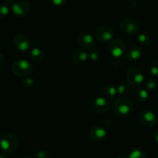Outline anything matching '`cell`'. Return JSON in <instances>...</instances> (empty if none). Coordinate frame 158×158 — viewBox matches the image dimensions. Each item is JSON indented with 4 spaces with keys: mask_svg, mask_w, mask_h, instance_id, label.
Instances as JSON below:
<instances>
[{
    "mask_svg": "<svg viewBox=\"0 0 158 158\" xmlns=\"http://www.w3.org/2000/svg\"><path fill=\"white\" fill-rule=\"evenodd\" d=\"M114 113L121 118H127L130 116L133 112V103L130 98L120 97L114 100L112 105Z\"/></svg>",
    "mask_w": 158,
    "mask_h": 158,
    "instance_id": "cell-1",
    "label": "cell"
},
{
    "mask_svg": "<svg viewBox=\"0 0 158 158\" xmlns=\"http://www.w3.org/2000/svg\"><path fill=\"white\" fill-rule=\"evenodd\" d=\"M19 147V140L17 136L13 133H6L0 140V147L5 153H12L16 151Z\"/></svg>",
    "mask_w": 158,
    "mask_h": 158,
    "instance_id": "cell-2",
    "label": "cell"
},
{
    "mask_svg": "<svg viewBox=\"0 0 158 158\" xmlns=\"http://www.w3.org/2000/svg\"><path fill=\"white\" fill-rule=\"evenodd\" d=\"M33 71V68L31 64L24 59L15 61L12 67V71L17 77H28Z\"/></svg>",
    "mask_w": 158,
    "mask_h": 158,
    "instance_id": "cell-3",
    "label": "cell"
},
{
    "mask_svg": "<svg viewBox=\"0 0 158 158\" xmlns=\"http://www.w3.org/2000/svg\"><path fill=\"white\" fill-rule=\"evenodd\" d=\"M120 30L128 36H135L139 32V24L131 18H124L119 23Z\"/></svg>",
    "mask_w": 158,
    "mask_h": 158,
    "instance_id": "cell-4",
    "label": "cell"
},
{
    "mask_svg": "<svg viewBox=\"0 0 158 158\" xmlns=\"http://www.w3.org/2000/svg\"><path fill=\"white\" fill-rule=\"evenodd\" d=\"M127 78L129 85L134 87H138L143 83L144 77L139 69L135 67L130 68L127 71Z\"/></svg>",
    "mask_w": 158,
    "mask_h": 158,
    "instance_id": "cell-5",
    "label": "cell"
},
{
    "mask_svg": "<svg viewBox=\"0 0 158 158\" xmlns=\"http://www.w3.org/2000/svg\"><path fill=\"white\" fill-rule=\"evenodd\" d=\"M139 122L145 127H153L157 123V117L151 110L144 109L138 115Z\"/></svg>",
    "mask_w": 158,
    "mask_h": 158,
    "instance_id": "cell-6",
    "label": "cell"
},
{
    "mask_svg": "<svg viewBox=\"0 0 158 158\" xmlns=\"http://www.w3.org/2000/svg\"><path fill=\"white\" fill-rule=\"evenodd\" d=\"M109 53L115 58H119L125 54L127 45L124 40L121 39H115L109 44Z\"/></svg>",
    "mask_w": 158,
    "mask_h": 158,
    "instance_id": "cell-7",
    "label": "cell"
},
{
    "mask_svg": "<svg viewBox=\"0 0 158 158\" xmlns=\"http://www.w3.org/2000/svg\"><path fill=\"white\" fill-rule=\"evenodd\" d=\"M114 35H115V31H114L113 28L110 26L107 25L98 27L96 30V33H95L97 39L102 43L112 41V38L114 37Z\"/></svg>",
    "mask_w": 158,
    "mask_h": 158,
    "instance_id": "cell-8",
    "label": "cell"
},
{
    "mask_svg": "<svg viewBox=\"0 0 158 158\" xmlns=\"http://www.w3.org/2000/svg\"><path fill=\"white\" fill-rule=\"evenodd\" d=\"M12 12L16 17H24L30 13V6L26 1H19L12 6Z\"/></svg>",
    "mask_w": 158,
    "mask_h": 158,
    "instance_id": "cell-9",
    "label": "cell"
},
{
    "mask_svg": "<svg viewBox=\"0 0 158 158\" xmlns=\"http://www.w3.org/2000/svg\"><path fill=\"white\" fill-rule=\"evenodd\" d=\"M13 44L15 48L19 51H26L29 50V48L31 46V40L27 35L18 34L14 37Z\"/></svg>",
    "mask_w": 158,
    "mask_h": 158,
    "instance_id": "cell-10",
    "label": "cell"
},
{
    "mask_svg": "<svg viewBox=\"0 0 158 158\" xmlns=\"http://www.w3.org/2000/svg\"><path fill=\"white\" fill-rule=\"evenodd\" d=\"M77 41H78V44L85 49H92L95 45L93 36L89 33H81L79 35Z\"/></svg>",
    "mask_w": 158,
    "mask_h": 158,
    "instance_id": "cell-11",
    "label": "cell"
},
{
    "mask_svg": "<svg viewBox=\"0 0 158 158\" xmlns=\"http://www.w3.org/2000/svg\"><path fill=\"white\" fill-rule=\"evenodd\" d=\"M92 107L99 113H105L109 111L110 105L109 101L103 97H98L92 102Z\"/></svg>",
    "mask_w": 158,
    "mask_h": 158,
    "instance_id": "cell-12",
    "label": "cell"
},
{
    "mask_svg": "<svg viewBox=\"0 0 158 158\" xmlns=\"http://www.w3.org/2000/svg\"><path fill=\"white\" fill-rule=\"evenodd\" d=\"M143 54V50L137 45L132 46L127 50L126 53V58L130 61H136L139 60Z\"/></svg>",
    "mask_w": 158,
    "mask_h": 158,
    "instance_id": "cell-13",
    "label": "cell"
},
{
    "mask_svg": "<svg viewBox=\"0 0 158 158\" xmlns=\"http://www.w3.org/2000/svg\"><path fill=\"white\" fill-rule=\"evenodd\" d=\"M89 136L94 141H102L106 136V130L101 127H94L89 131Z\"/></svg>",
    "mask_w": 158,
    "mask_h": 158,
    "instance_id": "cell-14",
    "label": "cell"
},
{
    "mask_svg": "<svg viewBox=\"0 0 158 158\" xmlns=\"http://www.w3.org/2000/svg\"><path fill=\"white\" fill-rule=\"evenodd\" d=\"M131 95L132 97H133L137 102L139 103L146 102L148 99L149 97L148 92H147L145 89H140V88H138V89L133 90Z\"/></svg>",
    "mask_w": 158,
    "mask_h": 158,
    "instance_id": "cell-15",
    "label": "cell"
},
{
    "mask_svg": "<svg viewBox=\"0 0 158 158\" xmlns=\"http://www.w3.org/2000/svg\"><path fill=\"white\" fill-rule=\"evenodd\" d=\"M89 54L84 50H77L72 54V60L76 64H81L86 61Z\"/></svg>",
    "mask_w": 158,
    "mask_h": 158,
    "instance_id": "cell-16",
    "label": "cell"
},
{
    "mask_svg": "<svg viewBox=\"0 0 158 158\" xmlns=\"http://www.w3.org/2000/svg\"><path fill=\"white\" fill-rule=\"evenodd\" d=\"M117 89L111 85H107L103 89V95L107 100H115L117 96Z\"/></svg>",
    "mask_w": 158,
    "mask_h": 158,
    "instance_id": "cell-17",
    "label": "cell"
},
{
    "mask_svg": "<svg viewBox=\"0 0 158 158\" xmlns=\"http://www.w3.org/2000/svg\"><path fill=\"white\" fill-rule=\"evenodd\" d=\"M30 58L36 63H40L44 60V53L40 49L37 48H33L30 51Z\"/></svg>",
    "mask_w": 158,
    "mask_h": 158,
    "instance_id": "cell-18",
    "label": "cell"
},
{
    "mask_svg": "<svg viewBox=\"0 0 158 158\" xmlns=\"http://www.w3.org/2000/svg\"><path fill=\"white\" fill-rule=\"evenodd\" d=\"M137 40L143 46H148L151 44L152 39L150 35L147 33H141L138 36Z\"/></svg>",
    "mask_w": 158,
    "mask_h": 158,
    "instance_id": "cell-19",
    "label": "cell"
},
{
    "mask_svg": "<svg viewBox=\"0 0 158 158\" xmlns=\"http://www.w3.org/2000/svg\"><path fill=\"white\" fill-rule=\"evenodd\" d=\"M129 158H149V156L144 150L137 149V150H134L130 153Z\"/></svg>",
    "mask_w": 158,
    "mask_h": 158,
    "instance_id": "cell-20",
    "label": "cell"
},
{
    "mask_svg": "<svg viewBox=\"0 0 158 158\" xmlns=\"http://www.w3.org/2000/svg\"><path fill=\"white\" fill-rule=\"evenodd\" d=\"M143 83L145 87L149 90H153L156 86V81L153 77H148V78L145 79L143 81Z\"/></svg>",
    "mask_w": 158,
    "mask_h": 158,
    "instance_id": "cell-21",
    "label": "cell"
},
{
    "mask_svg": "<svg viewBox=\"0 0 158 158\" xmlns=\"http://www.w3.org/2000/svg\"><path fill=\"white\" fill-rule=\"evenodd\" d=\"M117 92L120 95H126L127 93H128V92L130 91V85L129 84H126V83H123L120 84L117 87Z\"/></svg>",
    "mask_w": 158,
    "mask_h": 158,
    "instance_id": "cell-22",
    "label": "cell"
},
{
    "mask_svg": "<svg viewBox=\"0 0 158 158\" xmlns=\"http://www.w3.org/2000/svg\"><path fill=\"white\" fill-rule=\"evenodd\" d=\"M23 85L25 89H30L33 87L34 85V80L32 77H25V78L23 80Z\"/></svg>",
    "mask_w": 158,
    "mask_h": 158,
    "instance_id": "cell-23",
    "label": "cell"
},
{
    "mask_svg": "<svg viewBox=\"0 0 158 158\" xmlns=\"http://www.w3.org/2000/svg\"><path fill=\"white\" fill-rule=\"evenodd\" d=\"M150 71L152 75L158 77V60H154L150 64Z\"/></svg>",
    "mask_w": 158,
    "mask_h": 158,
    "instance_id": "cell-24",
    "label": "cell"
},
{
    "mask_svg": "<svg viewBox=\"0 0 158 158\" xmlns=\"http://www.w3.org/2000/svg\"><path fill=\"white\" fill-rule=\"evenodd\" d=\"M10 13L8 6L6 5H0V19L6 17Z\"/></svg>",
    "mask_w": 158,
    "mask_h": 158,
    "instance_id": "cell-25",
    "label": "cell"
},
{
    "mask_svg": "<svg viewBox=\"0 0 158 158\" xmlns=\"http://www.w3.org/2000/svg\"><path fill=\"white\" fill-rule=\"evenodd\" d=\"M89 57H90L91 60H93V61L98 60L100 57L99 51L97 49H95V48H92V51H91L90 54H89Z\"/></svg>",
    "mask_w": 158,
    "mask_h": 158,
    "instance_id": "cell-26",
    "label": "cell"
},
{
    "mask_svg": "<svg viewBox=\"0 0 158 158\" xmlns=\"http://www.w3.org/2000/svg\"><path fill=\"white\" fill-rule=\"evenodd\" d=\"M49 152L48 150H40L36 154V158H49Z\"/></svg>",
    "mask_w": 158,
    "mask_h": 158,
    "instance_id": "cell-27",
    "label": "cell"
},
{
    "mask_svg": "<svg viewBox=\"0 0 158 158\" xmlns=\"http://www.w3.org/2000/svg\"><path fill=\"white\" fill-rule=\"evenodd\" d=\"M51 1L54 5L57 6H62L66 2V0H51Z\"/></svg>",
    "mask_w": 158,
    "mask_h": 158,
    "instance_id": "cell-28",
    "label": "cell"
},
{
    "mask_svg": "<svg viewBox=\"0 0 158 158\" xmlns=\"http://www.w3.org/2000/svg\"><path fill=\"white\" fill-rule=\"evenodd\" d=\"M5 60H6L5 55H4L2 53H0V65H2V64L5 62Z\"/></svg>",
    "mask_w": 158,
    "mask_h": 158,
    "instance_id": "cell-29",
    "label": "cell"
},
{
    "mask_svg": "<svg viewBox=\"0 0 158 158\" xmlns=\"http://www.w3.org/2000/svg\"><path fill=\"white\" fill-rule=\"evenodd\" d=\"M4 2H6V4L7 5H11L13 6L15 3V0H4Z\"/></svg>",
    "mask_w": 158,
    "mask_h": 158,
    "instance_id": "cell-30",
    "label": "cell"
},
{
    "mask_svg": "<svg viewBox=\"0 0 158 158\" xmlns=\"http://www.w3.org/2000/svg\"><path fill=\"white\" fill-rule=\"evenodd\" d=\"M154 139L156 141V143H158V130L155 132V134H154Z\"/></svg>",
    "mask_w": 158,
    "mask_h": 158,
    "instance_id": "cell-31",
    "label": "cell"
},
{
    "mask_svg": "<svg viewBox=\"0 0 158 158\" xmlns=\"http://www.w3.org/2000/svg\"><path fill=\"white\" fill-rule=\"evenodd\" d=\"M0 158H9L8 156L6 153H0Z\"/></svg>",
    "mask_w": 158,
    "mask_h": 158,
    "instance_id": "cell-32",
    "label": "cell"
},
{
    "mask_svg": "<svg viewBox=\"0 0 158 158\" xmlns=\"http://www.w3.org/2000/svg\"><path fill=\"white\" fill-rule=\"evenodd\" d=\"M19 158H33V157H31V156H20Z\"/></svg>",
    "mask_w": 158,
    "mask_h": 158,
    "instance_id": "cell-33",
    "label": "cell"
},
{
    "mask_svg": "<svg viewBox=\"0 0 158 158\" xmlns=\"http://www.w3.org/2000/svg\"><path fill=\"white\" fill-rule=\"evenodd\" d=\"M118 158H129V157H127L126 156H120Z\"/></svg>",
    "mask_w": 158,
    "mask_h": 158,
    "instance_id": "cell-34",
    "label": "cell"
}]
</instances>
